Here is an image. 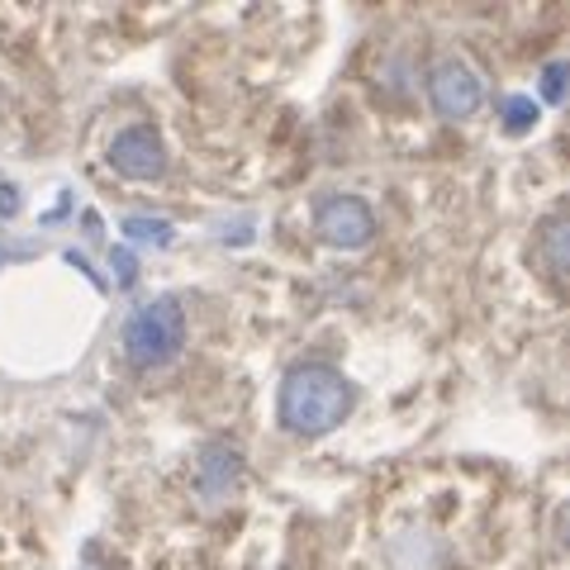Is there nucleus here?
<instances>
[{"instance_id": "obj_1", "label": "nucleus", "mask_w": 570, "mask_h": 570, "mask_svg": "<svg viewBox=\"0 0 570 570\" xmlns=\"http://www.w3.org/2000/svg\"><path fill=\"white\" fill-rule=\"evenodd\" d=\"M352 409V385L337 376L333 366H295L291 376L281 385V423L291 428V433H328L347 419Z\"/></svg>"}, {"instance_id": "obj_2", "label": "nucleus", "mask_w": 570, "mask_h": 570, "mask_svg": "<svg viewBox=\"0 0 570 570\" xmlns=\"http://www.w3.org/2000/svg\"><path fill=\"white\" fill-rule=\"evenodd\" d=\"M181 337H186L181 305L176 299H153V305L134 309V318L124 324V356L142 371H153L181 352Z\"/></svg>"}, {"instance_id": "obj_3", "label": "nucleus", "mask_w": 570, "mask_h": 570, "mask_svg": "<svg viewBox=\"0 0 570 570\" xmlns=\"http://www.w3.org/2000/svg\"><path fill=\"white\" fill-rule=\"evenodd\" d=\"M428 96H433L438 115L466 119V115L480 110V100H485V86H480V77L461 58H442L433 67V77H428Z\"/></svg>"}, {"instance_id": "obj_4", "label": "nucleus", "mask_w": 570, "mask_h": 570, "mask_svg": "<svg viewBox=\"0 0 570 570\" xmlns=\"http://www.w3.org/2000/svg\"><path fill=\"white\" fill-rule=\"evenodd\" d=\"M314 224L333 247H366L371 234H376V219H371L366 200H356V195H333V200H324L314 214Z\"/></svg>"}, {"instance_id": "obj_5", "label": "nucleus", "mask_w": 570, "mask_h": 570, "mask_svg": "<svg viewBox=\"0 0 570 570\" xmlns=\"http://www.w3.org/2000/svg\"><path fill=\"white\" fill-rule=\"evenodd\" d=\"M110 163L119 176H129V181H153V176L167 171V153H163V138H157L148 124H134V129H124L110 148Z\"/></svg>"}, {"instance_id": "obj_6", "label": "nucleus", "mask_w": 570, "mask_h": 570, "mask_svg": "<svg viewBox=\"0 0 570 570\" xmlns=\"http://www.w3.org/2000/svg\"><path fill=\"white\" fill-rule=\"evenodd\" d=\"M238 480V452L234 448H209L200 461V485L205 494H224Z\"/></svg>"}, {"instance_id": "obj_7", "label": "nucleus", "mask_w": 570, "mask_h": 570, "mask_svg": "<svg viewBox=\"0 0 570 570\" xmlns=\"http://www.w3.org/2000/svg\"><path fill=\"white\" fill-rule=\"evenodd\" d=\"M538 257L547 262V276H551V281L566 276V219H561V214H551V219L542 224V234H538Z\"/></svg>"}, {"instance_id": "obj_8", "label": "nucleus", "mask_w": 570, "mask_h": 570, "mask_svg": "<svg viewBox=\"0 0 570 570\" xmlns=\"http://www.w3.org/2000/svg\"><path fill=\"white\" fill-rule=\"evenodd\" d=\"M129 234H134V238H157V243H163V238H167V224H148V219H129Z\"/></svg>"}, {"instance_id": "obj_9", "label": "nucleus", "mask_w": 570, "mask_h": 570, "mask_svg": "<svg viewBox=\"0 0 570 570\" xmlns=\"http://www.w3.org/2000/svg\"><path fill=\"white\" fill-rule=\"evenodd\" d=\"M547 96H561V67L547 71Z\"/></svg>"}]
</instances>
